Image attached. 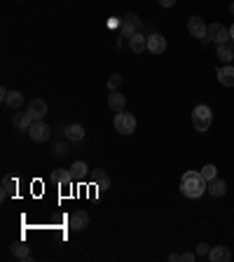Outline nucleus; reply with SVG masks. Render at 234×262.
Wrapping results in <instances>:
<instances>
[{
    "label": "nucleus",
    "mask_w": 234,
    "mask_h": 262,
    "mask_svg": "<svg viewBox=\"0 0 234 262\" xmlns=\"http://www.w3.org/2000/svg\"><path fill=\"white\" fill-rule=\"evenodd\" d=\"M115 131L124 136H131L136 131V117L131 113H115Z\"/></svg>",
    "instance_id": "nucleus-3"
},
{
    "label": "nucleus",
    "mask_w": 234,
    "mask_h": 262,
    "mask_svg": "<svg viewBox=\"0 0 234 262\" xmlns=\"http://www.w3.org/2000/svg\"><path fill=\"white\" fill-rule=\"evenodd\" d=\"M206 38L216 45H222V43H229V40H232V38H229V28H225L222 24H211Z\"/></svg>",
    "instance_id": "nucleus-6"
},
{
    "label": "nucleus",
    "mask_w": 234,
    "mask_h": 262,
    "mask_svg": "<svg viewBox=\"0 0 234 262\" xmlns=\"http://www.w3.org/2000/svg\"><path fill=\"white\" fill-rule=\"evenodd\" d=\"M85 138V127L82 124H68L66 127V140L70 143H80Z\"/></svg>",
    "instance_id": "nucleus-16"
},
{
    "label": "nucleus",
    "mask_w": 234,
    "mask_h": 262,
    "mask_svg": "<svg viewBox=\"0 0 234 262\" xmlns=\"http://www.w3.org/2000/svg\"><path fill=\"white\" fill-rule=\"evenodd\" d=\"M209 260L211 262H229L232 260V250L225 248V246H216V248H211Z\"/></svg>",
    "instance_id": "nucleus-14"
},
{
    "label": "nucleus",
    "mask_w": 234,
    "mask_h": 262,
    "mask_svg": "<svg viewBox=\"0 0 234 262\" xmlns=\"http://www.w3.org/2000/svg\"><path fill=\"white\" fill-rule=\"evenodd\" d=\"M164 49H167V40H164V35L152 33V35L148 38V52L150 54H164Z\"/></svg>",
    "instance_id": "nucleus-10"
},
{
    "label": "nucleus",
    "mask_w": 234,
    "mask_h": 262,
    "mask_svg": "<svg viewBox=\"0 0 234 262\" xmlns=\"http://www.w3.org/2000/svg\"><path fill=\"white\" fill-rule=\"evenodd\" d=\"M229 38H232V43H234V24L229 26Z\"/></svg>",
    "instance_id": "nucleus-32"
},
{
    "label": "nucleus",
    "mask_w": 234,
    "mask_h": 262,
    "mask_svg": "<svg viewBox=\"0 0 234 262\" xmlns=\"http://www.w3.org/2000/svg\"><path fill=\"white\" fill-rule=\"evenodd\" d=\"M87 225H89V213H87V211H75V213H70V218H68V227L73 232H82Z\"/></svg>",
    "instance_id": "nucleus-7"
},
{
    "label": "nucleus",
    "mask_w": 234,
    "mask_h": 262,
    "mask_svg": "<svg viewBox=\"0 0 234 262\" xmlns=\"http://www.w3.org/2000/svg\"><path fill=\"white\" fill-rule=\"evenodd\" d=\"M12 253L14 257H19V260H26V257H31V250H28V244H12Z\"/></svg>",
    "instance_id": "nucleus-23"
},
{
    "label": "nucleus",
    "mask_w": 234,
    "mask_h": 262,
    "mask_svg": "<svg viewBox=\"0 0 234 262\" xmlns=\"http://www.w3.org/2000/svg\"><path fill=\"white\" fill-rule=\"evenodd\" d=\"M28 113H31V117L33 120H45V115L50 113L47 110V101H43V98H33L31 103H28Z\"/></svg>",
    "instance_id": "nucleus-8"
},
{
    "label": "nucleus",
    "mask_w": 234,
    "mask_h": 262,
    "mask_svg": "<svg viewBox=\"0 0 234 262\" xmlns=\"http://www.w3.org/2000/svg\"><path fill=\"white\" fill-rule=\"evenodd\" d=\"M94 188L108 190V188H110V178L105 176L103 171H96V173H94Z\"/></svg>",
    "instance_id": "nucleus-22"
},
{
    "label": "nucleus",
    "mask_w": 234,
    "mask_h": 262,
    "mask_svg": "<svg viewBox=\"0 0 234 262\" xmlns=\"http://www.w3.org/2000/svg\"><path fill=\"white\" fill-rule=\"evenodd\" d=\"M202 176L206 178V180H213V178H218V169H216L213 164H206V166L202 169Z\"/></svg>",
    "instance_id": "nucleus-25"
},
{
    "label": "nucleus",
    "mask_w": 234,
    "mask_h": 262,
    "mask_svg": "<svg viewBox=\"0 0 234 262\" xmlns=\"http://www.w3.org/2000/svg\"><path fill=\"white\" fill-rule=\"evenodd\" d=\"M229 12H232V14H234V0H232V5H229Z\"/></svg>",
    "instance_id": "nucleus-33"
},
{
    "label": "nucleus",
    "mask_w": 234,
    "mask_h": 262,
    "mask_svg": "<svg viewBox=\"0 0 234 262\" xmlns=\"http://www.w3.org/2000/svg\"><path fill=\"white\" fill-rule=\"evenodd\" d=\"M209 192L213 197H222L227 192V183H225L222 178H213V180H209Z\"/></svg>",
    "instance_id": "nucleus-20"
},
{
    "label": "nucleus",
    "mask_w": 234,
    "mask_h": 262,
    "mask_svg": "<svg viewBox=\"0 0 234 262\" xmlns=\"http://www.w3.org/2000/svg\"><path fill=\"white\" fill-rule=\"evenodd\" d=\"M180 260H185V262H194V253H183V255H180Z\"/></svg>",
    "instance_id": "nucleus-29"
},
{
    "label": "nucleus",
    "mask_w": 234,
    "mask_h": 262,
    "mask_svg": "<svg viewBox=\"0 0 234 262\" xmlns=\"http://www.w3.org/2000/svg\"><path fill=\"white\" fill-rule=\"evenodd\" d=\"M120 85H122V75H120V73H115V75L108 78V89H110V92H115Z\"/></svg>",
    "instance_id": "nucleus-26"
},
{
    "label": "nucleus",
    "mask_w": 234,
    "mask_h": 262,
    "mask_svg": "<svg viewBox=\"0 0 234 262\" xmlns=\"http://www.w3.org/2000/svg\"><path fill=\"white\" fill-rule=\"evenodd\" d=\"M17 192V178H12V176H5L3 178V192H0V199L5 201L10 195H14Z\"/></svg>",
    "instance_id": "nucleus-19"
},
{
    "label": "nucleus",
    "mask_w": 234,
    "mask_h": 262,
    "mask_svg": "<svg viewBox=\"0 0 234 262\" xmlns=\"http://www.w3.org/2000/svg\"><path fill=\"white\" fill-rule=\"evenodd\" d=\"M68 153V145H66V143H63V140H61V143H56V145H54V157H63V155H66Z\"/></svg>",
    "instance_id": "nucleus-27"
},
{
    "label": "nucleus",
    "mask_w": 234,
    "mask_h": 262,
    "mask_svg": "<svg viewBox=\"0 0 234 262\" xmlns=\"http://www.w3.org/2000/svg\"><path fill=\"white\" fill-rule=\"evenodd\" d=\"M108 108H110L112 113H122V110L127 108V98H124V94H120L117 89L108 94Z\"/></svg>",
    "instance_id": "nucleus-12"
},
{
    "label": "nucleus",
    "mask_w": 234,
    "mask_h": 262,
    "mask_svg": "<svg viewBox=\"0 0 234 262\" xmlns=\"http://www.w3.org/2000/svg\"><path fill=\"white\" fill-rule=\"evenodd\" d=\"M209 190V180L202 176V171H185L180 178V192L187 199H199Z\"/></svg>",
    "instance_id": "nucleus-1"
},
{
    "label": "nucleus",
    "mask_w": 234,
    "mask_h": 262,
    "mask_svg": "<svg viewBox=\"0 0 234 262\" xmlns=\"http://www.w3.org/2000/svg\"><path fill=\"white\" fill-rule=\"evenodd\" d=\"M129 49L134 52V54L145 52V49H148V38L143 35V33H134V35L129 38Z\"/></svg>",
    "instance_id": "nucleus-13"
},
{
    "label": "nucleus",
    "mask_w": 234,
    "mask_h": 262,
    "mask_svg": "<svg viewBox=\"0 0 234 262\" xmlns=\"http://www.w3.org/2000/svg\"><path fill=\"white\" fill-rule=\"evenodd\" d=\"M28 136H31V140H35V143H45V140H50L52 129H50V124L45 122V120H37V122L31 124Z\"/></svg>",
    "instance_id": "nucleus-5"
},
{
    "label": "nucleus",
    "mask_w": 234,
    "mask_h": 262,
    "mask_svg": "<svg viewBox=\"0 0 234 262\" xmlns=\"http://www.w3.org/2000/svg\"><path fill=\"white\" fill-rule=\"evenodd\" d=\"M218 82L222 87H234V66H222L218 68Z\"/></svg>",
    "instance_id": "nucleus-15"
},
{
    "label": "nucleus",
    "mask_w": 234,
    "mask_h": 262,
    "mask_svg": "<svg viewBox=\"0 0 234 262\" xmlns=\"http://www.w3.org/2000/svg\"><path fill=\"white\" fill-rule=\"evenodd\" d=\"M138 28H141V19L136 17L134 12L127 14V21L122 24V35L124 38H131L134 33H138Z\"/></svg>",
    "instance_id": "nucleus-11"
},
{
    "label": "nucleus",
    "mask_w": 234,
    "mask_h": 262,
    "mask_svg": "<svg viewBox=\"0 0 234 262\" xmlns=\"http://www.w3.org/2000/svg\"><path fill=\"white\" fill-rule=\"evenodd\" d=\"M50 180L52 183H59V185H73V171H66V169H61V171H54L50 176Z\"/></svg>",
    "instance_id": "nucleus-17"
},
{
    "label": "nucleus",
    "mask_w": 234,
    "mask_h": 262,
    "mask_svg": "<svg viewBox=\"0 0 234 262\" xmlns=\"http://www.w3.org/2000/svg\"><path fill=\"white\" fill-rule=\"evenodd\" d=\"M209 253H211L209 244H197V255H209Z\"/></svg>",
    "instance_id": "nucleus-28"
},
{
    "label": "nucleus",
    "mask_w": 234,
    "mask_h": 262,
    "mask_svg": "<svg viewBox=\"0 0 234 262\" xmlns=\"http://www.w3.org/2000/svg\"><path fill=\"white\" fill-rule=\"evenodd\" d=\"M33 122H35V120L31 117V113H28V110H26V113H14V117H12L14 129H19V131H28Z\"/></svg>",
    "instance_id": "nucleus-9"
},
{
    "label": "nucleus",
    "mask_w": 234,
    "mask_h": 262,
    "mask_svg": "<svg viewBox=\"0 0 234 262\" xmlns=\"http://www.w3.org/2000/svg\"><path fill=\"white\" fill-rule=\"evenodd\" d=\"M173 3H176V0H160V5H162V7H171Z\"/></svg>",
    "instance_id": "nucleus-30"
},
{
    "label": "nucleus",
    "mask_w": 234,
    "mask_h": 262,
    "mask_svg": "<svg viewBox=\"0 0 234 262\" xmlns=\"http://www.w3.org/2000/svg\"><path fill=\"white\" fill-rule=\"evenodd\" d=\"M218 56H220L222 63H229L234 59V43L229 40V43H222L218 45Z\"/></svg>",
    "instance_id": "nucleus-18"
},
{
    "label": "nucleus",
    "mask_w": 234,
    "mask_h": 262,
    "mask_svg": "<svg viewBox=\"0 0 234 262\" xmlns=\"http://www.w3.org/2000/svg\"><path fill=\"white\" fill-rule=\"evenodd\" d=\"M211 122H213V113H211L209 105H194V110H192V124H194V129L197 131H209Z\"/></svg>",
    "instance_id": "nucleus-2"
},
{
    "label": "nucleus",
    "mask_w": 234,
    "mask_h": 262,
    "mask_svg": "<svg viewBox=\"0 0 234 262\" xmlns=\"http://www.w3.org/2000/svg\"><path fill=\"white\" fill-rule=\"evenodd\" d=\"M169 260H171V262H178V260H180V255H176V253H171V255H169Z\"/></svg>",
    "instance_id": "nucleus-31"
},
{
    "label": "nucleus",
    "mask_w": 234,
    "mask_h": 262,
    "mask_svg": "<svg viewBox=\"0 0 234 262\" xmlns=\"http://www.w3.org/2000/svg\"><path fill=\"white\" fill-rule=\"evenodd\" d=\"M70 171H73L75 180H87V164L85 162H75V164L70 166Z\"/></svg>",
    "instance_id": "nucleus-24"
},
{
    "label": "nucleus",
    "mask_w": 234,
    "mask_h": 262,
    "mask_svg": "<svg viewBox=\"0 0 234 262\" xmlns=\"http://www.w3.org/2000/svg\"><path fill=\"white\" fill-rule=\"evenodd\" d=\"M187 31H190L192 38L202 40V45H209L211 43L209 38H206V33H209V26L204 24L202 17H190V21H187Z\"/></svg>",
    "instance_id": "nucleus-4"
},
{
    "label": "nucleus",
    "mask_w": 234,
    "mask_h": 262,
    "mask_svg": "<svg viewBox=\"0 0 234 262\" xmlns=\"http://www.w3.org/2000/svg\"><path fill=\"white\" fill-rule=\"evenodd\" d=\"M5 105H7V108H12V110H19L21 105H24V94L17 92V89L10 92V94H7V98H5Z\"/></svg>",
    "instance_id": "nucleus-21"
}]
</instances>
